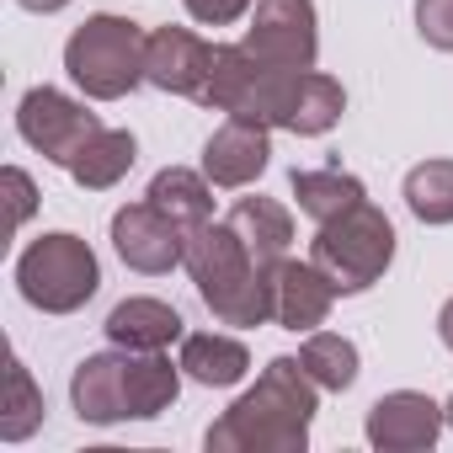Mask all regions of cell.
Returning a JSON list of instances; mask_svg holds the SVG:
<instances>
[{
	"instance_id": "obj_3",
	"label": "cell",
	"mask_w": 453,
	"mask_h": 453,
	"mask_svg": "<svg viewBox=\"0 0 453 453\" xmlns=\"http://www.w3.org/2000/svg\"><path fill=\"white\" fill-rule=\"evenodd\" d=\"M299 81H304V70L262 65L246 43H213V70H208V86L197 102L224 118H257L267 128H288Z\"/></svg>"
},
{
	"instance_id": "obj_11",
	"label": "cell",
	"mask_w": 453,
	"mask_h": 453,
	"mask_svg": "<svg viewBox=\"0 0 453 453\" xmlns=\"http://www.w3.org/2000/svg\"><path fill=\"white\" fill-rule=\"evenodd\" d=\"M273 160V128L257 118H224L203 144V176L224 192L251 187Z\"/></svg>"
},
{
	"instance_id": "obj_25",
	"label": "cell",
	"mask_w": 453,
	"mask_h": 453,
	"mask_svg": "<svg viewBox=\"0 0 453 453\" xmlns=\"http://www.w3.org/2000/svg\"><path fill=\"white\" fill-rule=\"evenodd\" d=\"M405 208L421 224H453V160H421L405 171Z\"/></svg>"
},
{
	"instance_id": "obj_6",
	"label": "cell",
	"mask_w": 453,
	"mask_h": 453,
	"mask_svg": "<svg viewBox=\"0 0 453 453\" xmlns=\"http://www.w3.org/2000/svg\"><path fill=\"white\" fill-rule=\"evenodd\" d=\"M17 288L33 310L43 315H75L96 299L102 288V267H96V251L70 235V230H54V235H38L22 257H17Z\"/></svg>"
},
{
	"instance_id": "obj_19",
	"label": "cell",
	"mask_w": 453,
	"mask_h": 453,
	"mask_svg": "<svg viewBox=\"0 0 453 453\" xmlns=\"http://www.w3.org/2000/svg\"><path fill=\"white\" fill-rule=\"evenodd\" d=\"M165 219H176L181 230H192V224H208L213 219V181L203 171H187V165H165L155 171L150 192H144Z\"/></svg>"
},
{
	"instance_id": "obj_27",
	"label": "cell",
	"mask_w": 453,
	"mask_h": 453,
	"mask_svg": "<svg viewBox=\"0 0 453 453\" xmlns=\"http://www.w3.org/2000/svg\"><path fill=\"white\" fill-rule=\"evenodd\" d=\"M187 6V17L192 22H203V27H230V22H241L257 0H181Z\"/></svg>"
},
{
	"instance_id": "obj_21",
	"label": "cell",
	"mask_w": 453,
	"mask_h": 453,
	"mask_svg": "<svg viewBox=\"0 0 453 453\" xmlns=\"http://www.w3.org/2000/svg\"><path fill=\"white\" fill-rule=\"evenodd\" d=\"M134 160H139L134 134H128V128H102V134L75 155L70 176H75L86 192H107V187H118V181L134 171Z\"/></svg>"
},
{
	"instance_id": "obj_8",
	"label": "cell",
	"mask_w": 453,
	"mask_h": 453,
	"mask_svg": "<svg viewBox=\"0 0 453 453\" xmlns=\"http://www.w3.org/2000/svg\"><path fill=\"white\" fill-rule=\"evenodd\" d=\"M262 65L278 70H315L320 59V17L315 0H257L251 27L241 38Z\"/></svg>"
},
{
	"instance_id": "obj_24",
	"label": "cell",
	"mask_w": 453,
	"mask_h": 453,
	"mask_svg": "<svg viewBox=\"0 0 453 453\" xmlns=\"http://www.w3.org/2000/svg\"><path fill=\"white\" fill-rule=\"evenodd\" d=\"M43 426V389L33 384L27 363H6V405H0V442H27Z\"/></svg>"
},
{
	"instance_id": "obj_28",
	"label": "cell",
	"mask_w": 453,
	"mask_h": 453,
	"mask_svg": "<svg viewBox=\"0 0 453 453\" xmlns=\"http://www.w3.org/2000/svg\"><path fill=\"white\" fill-rule=\"evenodd\" d=\"M6 192H12V224L22 230L33 219V208H38V187H33V176L22 165H6Z\"/></svg>"
},
{
	"instance_id": "obj_4",
	"label": "cell",
	"mask_w": 453,
	"mask_h": 453,
	"mask_svg": "<svg viewBox=\"0 0 453 453\" xmlns=\"http://www.w3.org/2000/svg\"><path fill=\"white\" fill-rule=\"evenodd\" d=\"M310 262L336 283V294H368L395 262V224H389V213L363 197L357 208L315 224Z\"/></svg>"
},
{
	"instance_id": "obj_15",
	"label": "cell",
	"mask_w": 453,
	"mask_h": 453,
	"mask_svg": "<svg viewBox=\"0 0 453 453\" xmlns=\"http://www.w3.org/2000/svg\"><path fill=\"white\" fill-rule=\"evenodd\" d=\"M102 331H107V342L123 347V352H165L171 342L187 336L176 304H165V299H144V294L112 304V315H107Z\"/></svg>"
},
{
	"instance_id": "obj_5",
	"label": "cell",
	"mask_w": 453,
	"mask_h": 453,
	"mask_svg": "<svg viewBox=\"0 0 453 453\" xmlns=\"http://www.w3.org/2000/svg\"><path fill=\"white\" fill-rule=\"evenodd\" d=\"M144 49H150V33L139 22L96 12L70 33L65 70L91 102H123L144 81Z\"/></svg>"
},
{
	"instance_id": "obj_20",
	"label": "cell",
	"mask_w": 453,
	"mask_h": 453,
	"mask_svg": "<svg viewBox=\"0 0 453 453\" xmlns=\"http://www.w3.org/2000/svg\"><path fill=\"white\" fill-rule=\"evenodd\" d=\"M294 197H299V213L304 219L326 224V219L357 208L368 197V187L352 171H342V165H315V171H294Z\"/></svg>"
},
{
	"instance_id": "obj_26",
	"label": "cell",
	"mask_w": 453,
	"mask_h": 453,
	"mask_svg": "<svg viewBox=\"0 0 453 453\" xmlns=\"http://www.w3.org/2000/svg\"><path fill=\"white\" fill-rule=\"evenodd\" d=\"M416 33L437 54H453V0H416Z\"/></svg>"
},
{
	"instance_id": "obj_7",
	"label": "cell",
	"mask_w": 453,
	"mask_h": 453,
	"mask_svg": "<svg viewBox=\"0 0 453 453\" xmlns=\"http://www.w3.org/2000/svg\"><path fill=\"white\" fill-rule=\"evenodd\" d=\"M107 123L86 107V102H75V96H65V91H54V86H33L22 102H17V134L43 155V160H54V165H75V155L102 134Z\"/></svg>"
},
{
	"instance_id": "obj_1",
	"label": "cell",
	"mask_w": 453,
	"mask_h": 453,
	"mask_svg": "<svg viewBox=\"0 0 453 453\" xmlns=\"http://www.w3.org/2000/svg\"><path fill=\"white\" fill-rule=\"evenodd\" d=\"M320 411V384L299 357H273L257 384L208 426V453H304L310 421Z\"/></svg>"
},
{
	"instance_id": "obj_2",
	"label": "cell",
	"mask_w": 453,
	"mask_h": 453,
	"mask_svg": "<svg viewBox=\"0 0 453 453\" xmlns=\"http://www.w3.org/2000/svg\"><path fill=\"white\" fill-rule=\"evenodd\" d=\"M181 267L197 283V299L219 326L257 331L273 320V267L246 251V241L230 230V219H208L187 230Z\"/></svg>"
},
{
	"instance_id": "obj_22",
	"label": "cell",
	"mask_w": 453,
	"mask_h": 453,
	"mask_svg": "<svg viewBox=\"0 0 453 453\" xmlns=\"http://www.w3.org/2000/svg\"><path fill=\"white\" fill-rule=\"evenodd\" d=\"M342 112H347V91H342V81H331V75H320V70H304L299 96H294L288 134H299V139H320V134H331V128L342 123Z\"/></svg>"
},
{
	"instance_id": "obj_10",
	"label": "cell",
	"mask_w": 453,
	"mask_h": 453,
	"mask_svg": "<svg viewBox=\"0 0 453 453\" xmlns=\"http://www.w3.org/2000/svg\"><path fill=\"white\" fill-rule=\"evenodd\" d=\"M442 426H448L442 405L432 395H421V389H389V395H379L368 405V421H363V432H368V442L379 453H421V448L437 442Z\"/></svg>"
},
{
	"instance_id": "obj_29",
	"label": "cell",
	"mask_w": 453,
	"mask_h": 453,
	"mask_svg": "<svg viewBox=\"0 0 453 453\" xmlns=\"http://www.w3.org/2000/svg\"><path fill=\"white\" fill-rule=\"evenodd\" d=\"M437 336H442V347L453 352V299H448V304L437 310Z\"/></svg>"
},
{
	"instance_id": "obj_9",
	"label": "cell",
	"mask_w": 453,
	"mask_h": 453,
	"mask_svg": "<svg viewBox=\"0 0 453 453\" xmlns=\"http://www.w3.org/2000/svg\"><path fill=\"white\" fill-rule=\"evenodd\" d=\"M112 251L123 257V267H134L144 278H160V273L181 267L187 230L144 197V203H128V208L112 213Z\"/></svg>"
},
{
	"instance_id": "obj_16",
	"label": "cell",
	"mask_w": 453,
	"mask_h": 453,
	"mask_svg": "<svg viewBox=\"0 0 453 453\" xmlns=\"http://www.w3.org/2000/svg\"><path fill=\"white\" fill-rule=\"evenodd\" d=\"M181 373L203 389H230L251 373V352L241 336H224V331H192L181 336Z\"/></svg>"
},
{
	"instance_id": "obj_14",
	"label": "cell",
	"mask_w": 453,
	"mask_h": 453,
	"mask_svg": "<svg viewBox=\"0 0 453 453\" xmlns=\"http://www.w3.org/2000/svg\"><path fill=\"white\" fill-rule=\"evenodd\" d=\"M70 405L91 426L134 421L128 416V352L112 347V352H91L86 363H75V373H70Z\"/></svg>"
},
{
	"instance_id": "obj_31",
	"label": "cell",
	"mask_w": 453,
	"mask_h": 453,
	"mask_svg": "<svg viewBox=\"0 0 453 453\" xmlns=\"http://www.w3.org/2000/svg\"><path fill=\"white\" fill-rule=\"evenodd\" d=\"M442 416H448V426H453V395H448V405H442Z\"/></svg>"
},
{
	"instance_id": "obj_23",
	"label": "cell",
	"mask_w": 453,
	"mask_h": 453,
	"mask_svg": "<svg viewBox=\"0 0 453 453\" xmlns=\"http://www.w3.org/2000/svg\"><path fill=\"white\" fill-rule=\"evenodd\" d=\"M299 363H304V373L320 384V389H331V395H342V389H352L357 384V347L347 342V336H336V331H310L304 336V347H299Z\"/></svg>"
},
{
	"instance_id": "obj_30",
	"label": "cell",
	"mask_w": 453,
	"mask_h": 453,
	"mask_svg": "<svg viewBox=\"0 0 453 453\" xmlns=\"http://www.w3.org/2000/svg\"><path fill=\"white\" fill-rule=\"evenodd\" d=\"M17 6H22V12H38V17H54V12L70 6V0H17Z\"/></svg>"
},
{
	"instance_id": "obj_18",
	"label": "cell",
	"mask_w": 453,
	"mask_h": 453,
	"mask_svg": "<svg viewBox=\"0 0 453 453\" xmlns=\"http://www.w3.org/2000/svg\"><path fill=\"white\" fill-rule=\"evenodd\" d=\"M181 363H171L165 352H128V416L134 421H155L160 411L176 405L181 395Z\"/></svg>"
},
{
	"instance_id": "obj_17",
	"label": "cell",
	"mask_w": 453,
	"mask_h": 453,
	"mask_svg": "<svg viewBox=\"0 0 453 453\" xmlns=\"http://www.w3.org/2000/svg\"><path fill=\"white\" fill-rule=\"evenodd\" d=\"M230 230L246 241V251L267 267H278L294 246V213L278 197H241L230 208Z\"/></svg>"
},
{
	"instance_id": "obj_13",
	"label": "cell",
	"mask_w": 453,
	"mask_h": 453,
	"mask_svg": "<svg viewBox=\"0 0 453 453\" xmlns=\"http://www.w3.org/2000/svg\"><path fill=\"white\" fill-rule=\"evenodd\" d=\"M331 304H336V283H331L315 262L283 257V262L273 267V320H278L283 331H299V336L320 331L326 315H331Z\"/></svg>"
},
{
	"instance_id": "obj_12",
	"label": "cell",
	"mask_w": 453,
	"mask_h": 453,
	"mask_svg": "<svg viewBox=\"0 0 453 453\" xmlns=\"http://www.w3.org/2000/svg\"><path fill=\"white\" fill-rule=\"evenodd\" d=\"M213 70V43H203L192 27H155L144 49V81L171 96H203Z\"/></svg>"
}]
</instances>
